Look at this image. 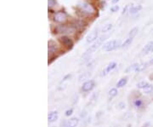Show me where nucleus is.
<instances>
[{
	"mask_svg": "<svg viewBox=\"0 0 153 127\" xmlns=\"http://www.w3.org/2000/svg\"><path fill=\"white\" fill-rule=\"evenodd\" d=\"M78 7L80 8L81 10L86 14H88V15H93L95 13V8L93 7L90 4L88 3H86V2H81L78 4Z\"/></svg>",
	"mask_w": 153,
	"mask_h": 127,
	"instance_id": "obj_1",
	"label": "nucleus"
},
{
	"mask_svg": "<svg viewBox=\"0 0 153 127\" xmlns=\"http://www.w3.org/2000/svg\"><path fill=\"white\" fill-rule=\"evenodd\" d=\"M119 45H120L119 40H111V41H109L103 45V49L106 51L109 52V51H112L116 50L117 47H119Z\"/></svg>",
	"mask_w": 153,
	"mask_h": 127,
	"instance_id": "obj_2",
	"label": "nucleus"
},
{
	"mask_svg": "<svg viewBox=\"0 0 153 127\" xmlns=\"http://www.w3.org/2000/svg\"><path fill=\"white\" fill-rule=\"evenodd\" d=\"M106 37H101L100 38H98V40L95 42V44L93 45H91L88 49L87 51H86V52H85V54L83 55L84 56H88V55H90V54H92V53H94L101 46V45L102 43H103V41L106 39Z\"/></svg>",
	"mask_w": 153,
	"mask_h": 127,
	"instance_id": "obj_3",
	"label": "nucleus"
},
{
	"mask_svg": "<svg viewBox=\"0 0 153 127\" xmlns=\"http://www.w3.org/2000/svg\"><path fill=\"white\" fill-rule=\"evenodd\" d=\"M58 32L60 33H66V34H73L75 32V29L72 27H67V26H60L57 28Z\"/></svg>",
	"mask_w": 153,
	"mask_h": 127,
	"instance_id": "obj_4",
	"label": "nucleus"
},
{
	"mask_svg": "<svg viewBox=\"0 0 153 127\" xmlns=\"http://www.w3.org/2000/svg\"><path fill=\"white\" fill-rule=\"evenodd\" d=\"M54 20L58 23H63L67 20V16L64 12H57L55 14Z\"/></svg>",
	"mask_w": 153,
	"mask_h": 127,
	"instance_id": "obj_5",
	"label": "nucleus"
},
{
	"mask_svg": "<svg viewBox=\"0 0 153 127\" xmlns=\"http://www.w3.org/2000/svg\"><path fill=\"white\" fill-rule=\"evenodd\" d=\"M95 83L94 80H88L85 83H83V86H82V90L84 92H88L90 90H92L95 87Z\"/></svg>",
	"mask_w": 153,
	"mask_h": 127,
	"instance_id": "obj_6",
	"label": "nucleus"
},
{
	"mask_svg": "<svg viewBox=\"0 0 153 127\" xmlns=\"http://www.w3.org/2000/svg\"><path fill=\"white\" fill-rule=\"evenodd\" d=\"M60 41L63 44V45L66 46L68 49H72L73 46V40L70 38L67 37H61L60 38Z\"/></svg>",
	"mask_w": 153,
	"mask_h": 127,
	"instance_id": "obj_7",
	"label": "nucleus"
},
{
	"mask_svg": "<svg viewBox=\"0 0 153 127\" xmlns=\"http://www.w3.org/2000/svg\"><path fill=\"white\" fill-rule=\"evenodd\" d=\"M98 38V31H93L92 32H90L86 38V42L90 44L92 42L95 41Z\"/></svg>",
	"mask_w": 153,
	"mask_h": 127,
	"instance_id": "obj_8",
	"label": "nucleus"
},
{
	"mask_svg": "<svg viewBox=\"0 0 153 127\" xmlns=\"http://www.w3.org/2000/svg\"><path fill=\"white\" fill-rule=\"evenodd\" d=\"M152 45H153V41H151V42L147 43V44L143 47V49H142V51H141V54L144 55V56H146V55H147V54L151 53L152 48Z\"/></svg>",
	"mask_w": 153,
	"mask_h": 127,
	"instance_id": "obj_9",
	"label": "nucleus"
},
{
	"mask_svg": "<svg viewBox=\"0 0 153 127\" xmlns=\"http://www.w3.org/2000/svg\"><path fill=\"white\" fill-rule=\"evenodd\" d=\"M79 120L78 118H72L69 120H67V122L66 123V127H77V126L78 125Z\"/></svg>",
	"mask_w": 153,
	"mask_h": 127,
	"instance_id": "obj_10",
	"label": "nucleus"
},
{
	"mask_svg": "<svg viewBox=\"0 0 153 127\" xmlns=\"http://www.w3.org/2000/svg\"><path fill=\"white\" fill-rule=\"evenodd\" d=\"M57 119H58V112L57 111H52L48 115V120L50 123H53V122L56 121Z\"/></svg>",
	"mask_w": 153,
	"mask_h": 127,
	"instance_id": "obj_11",
	"label": "nucleus"
},
{
	"mask_svg": "<svg viewBox=\"0 0 153 127\" xmlns=\"http://www.w3.org/2000/svg\"><path fill=\"white\" fill-rule=\"evenodd\" d=\"M149 65H150V63H149V62L138 64V65H137V67H136V68H135V70H134V72H136V73H139V72H141V71H144L146 68L148 67Z\"/></svg>",
	"mask_w": 153,
	"mask_h": 127,
	"instance_id": "obj_12",
	"label": "nucleus"
},
{
	"mask_svg": "<svg viewBox=\"0 0 153 127\" xmlns=\"http://www.w3.org/2000/svg\"><path fill=\"white\" fill-rule=\"evenodd\" d=\"M56 52V46L54 42H49V56H51L54 53Z\"/></svg>",
	"mask_w": 153,
	"mask_h": 127,
	"instance_id": "obj_13",
	"label": "nucleus"
},
{
	"mask_svg": "<svg viewBox=\"0 0 153 127\" xmlns=\"http://www.w3.org/2000/svg\"><path fill=\"white\" fill-rule=\"evenodd\" d=\"M116 67H117V63L116 62H111V63H109V65L106 67V70L103 71L104 74H108L110 72H111L114 68H116Z\"/></svg>",
	"mask_w": 153,
	"mask_h": 127,
	"instance_id": "obj_14",
	"label": "nucleus"
},
{
	"mask_svg": "<svg viewBox=\"0 0 153 127\" xmlns=\"http://www.w3.org/2000/svg\"><path fill=\"white\" fill-rule=\"evenodd\" d=\"M141 9H142V6H141L140 4L136 5V6H132V7L129 9V14H130V15H134V14L138 13L139 11Z\"/></svg>",
	"mask_w": 153,
	"mask_h": 127,
	"instance_id": "obj_15",
	"label": "nucleus"
},
{
	"mask_svg": "<svg viewBox=\"0 0 153 127\" xmlns=\"http://www.w3.org/2000/svg\"><path fill=\"white\" fill-rule=\"evenodd\" d=\"M128 82V78L125 77V78H122L121 79H119V81L117 83V88H122L124 87V85H126V84Z\"/></svg>",
	"mask_w": 153,
	"mask_h": 127,
	"instance_id": "obj_16",
	"label": "nucleus"
},
{
	"mask_svg": "<svg viewBox=\"0 0 153 127\" xmlns=\"http://www.w3.org/2000/svg\"><path fill=\"white\" fill-rule=\"evenodd\" d=\"M133 39H134V38L132 37H129L128 38H126V40L121 45V47H122V48H126V47H128L129 45H131V43L133 42Z\"/></svg>",
	"mask_w": 153,
	"mask_h": 127,
	"instance_id": "obj_17",
	"label": "nucleus"
},
{
	"mask_svg": "<svg viewBox=\"0 0 153 127\" xmlns=\"http://www.w3.org/2000/svg\"><path fill=\"white\" fill-rule=\"evenodd\" d=\"M150 84L147 82V81H140V82H139L137 84V87H138L139 89H141V90H144V89H146V87L149 85Z\"/></svg>",
	"mask_w": 153,
	"mask_h": 127,
	"instance_id": "obj_18",
	"label": "nucleus"
},
{
	"mask_svg": "<svg viewBox=\"0 0 153 127\" xmlns=\"http://www.w3.org/2000/svg\"><path fill=\"white\" fill-rule=\"evenodd\" d=\"M117 94H118V91L116 88H112V89H111L109 90V92H108V96H109L110 98H113V97H115L116 96H117Z\"/></svg>",
	"mask_w": 153,
	"mask_h": 127,
	"instance_id": "obj_19",
	"label": "nucleus"
},
{
	"mask_svg": "<svg viewBox=\"0 0 153 127\" xmlns=\"http://www.w3.org/2000/svg\"><path fill=\"white\" fill-rule=\"evenodd\" d=\"M134 106H135L136 108H142V107H143L144 102H143V101H142L141 99H136V100H134Z\"/></svg>",
	"mask_w": 153,
	"mask_h": 127,
	"instance_id": "obj_20",
	"label": "nucleus"
},
{
	"mask_svg": "<svg viewBox=\"0 0 153 127\" xmlns=\"http://www.w3.org/2000/svg\"><path fill=\"white\" fill-rule=\"evenodd\" d=\"M111 28H112V24H106V25H105V26L103 27L101 31L102 32H109Z\"/></svg>",
	"mask_w": 153,
	"mask_h": 127,
	"instance_id": "obj_21",
	"label": "nucleus"
},
{
	"mask_svg": "<svg viewBox=\"0 0 153 127\" xmlns=\"http://www.w3.org/2000/svg\"><path fill=\"white\" fill-rule=\"evenodd\" d=\"M143 90H144V93H146V94H150V93H152L153 91V85L152 84H149L146 89H144Z\"/></svg>",
	"mask_w": 153,
	"mask_h": 127,
	"instance_id": "obj_22",
	"label": "nucleus"
},
{
	"mask_svg": "<svg viewBox=\"0 0 153 127\" xmlns=\"http://www.w3.org/2000/svg\"><path fill=\"white\" fill-rule=\"evenodd\" d=\"M137 32H138V28L137 27H134V28H133L131 31H130V32H129V37H132L134 38L136 34H137Z\"/></svg>",
	"mask_w": 153,
	"mask_h": 127,
	"instance_id": "obj_23",
	"label": "nucleus"
},
{
	"mask_svg": "<svg viewBox=\"0 0 153 127\" xmlns=\"http://www.w3.org/2000/svg\"><path fill=\"white\" fill-rule=\"evenodd\" d=\"M56 2L55 0H48V5H49V8L54 7L55 5Z\"/></svg>",
	"mask_w": 153,
	"mask_h": 127,
	"instance_id": "obj_24",
	"label": "nucleus"
},
{
	"mask_svg": "<svg viewBox=\"0 0 153 127\" xmlns=\"http://www.w3.org/2000/svg\"><path fill=\"white\" fill-rule=\"evenodd\" d=\"M73 113V109H68L67 111H66L65 113V114H66V116H70V115H72Z\"/></svg>",
	"mask_w": 153,
	"mask_h": 127,
	"instance_id": "obj_25",
	"label": "nucleus"
},
{
	"mask_svg": "<svg viewBox=\"0 0 153 127\" xmlns=\"http://www.w3.org/2000/svg\"><path fill=\"white\" fill-rule=\"evenodd\" d=\"M118 9H119V7H118V6H113V7L111 9V10L112 12H116Z\"/></svg>",
	"mask_w": 153,
	"mask_h": 127,
	"instance_id": "obj_26",
	"label": "nucleus"
},
{
	"mask_svg": "<svg viewBox=\"0 0 153 127\" xmlns=\"http://www.w3.org/2000/svg\"><path fill=\"white\" fill-rule=\"evenodd\" d=\"M119 0H112V4H117Z\"/></svg>",
	"mask_w": 153,
	"mask_h": 127,
	"instance_id": "obj_27",
	"label": "nucleus"
},
{
	"mask_svg": "<svg viewBox=\"0 0 153 127\" xmlns=\"http://www.w3.org/2000/svg\"><path fill=\"white\" fill-rule=\"evenodd\" d=\"M149 63H150V64H152V65H153V59L152 60H151V61H150Z\"/></svg>",
	"mask_w": 153,
	"mask_h": 127,
	"instance_id": "obj_28",
	"label": "nucleus"
},
{
	"mask_svg": "<svg viewBox=\"0 0 153 127\" xmlns=\"http://www.w3.org/2000/svg\"><path fill=\"white\" fill-rule=\"evenodd\" d=\"M151 53H153V45H152V51H151Z\"/></svg>",
	"mask_w": 153,
	"mask_h": 127,
	"instance_id": "obj_29",
	"label": "nucleus"
}]
</instances>
